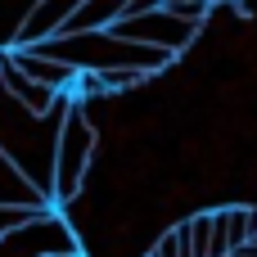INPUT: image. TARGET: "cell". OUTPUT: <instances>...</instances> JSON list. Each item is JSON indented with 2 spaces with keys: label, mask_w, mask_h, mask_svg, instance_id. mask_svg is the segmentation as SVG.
I'll use <instances>...</instances> for the list:
<instances>
[{
  "label": "cell",
  "mask_w": 257,
  "mask_h": 257,
  "mask_svg": "<svg viewBox=\"0 0 257 257\" xmlns=\"http://www.w3.org/2000/svg\"><path fill=\"white\" fill-rule=\"evenodd\" d=\"M117 18H122V5H113V0H86V5H72V14H68V23H63L59 36H90V32L113 27Z\"/></svg>",
  "instance_id": "5"
},
{
  "label": "cell",
  "mask_w": 257,
  "mask_h": 257,
  "mask_svg": "<svg viewBox=\"0 0 257 257\" xmlns=\"http://www.w3.org/2000/svg\"><path fill=\"white\" fill-rule=\"evenodd\" d=\"M235 257H257V235L248 239V244H239V248H235Z\"/></svg>",
  "instance_id": "7"
},
{
  "label": "cell",
  "mask_w": 257,
  "mask_h": 257,
  "mask_svg": "<svg viewBox=\"0 0 257 257\" xmlns=\"http://www.w3.org/2000/svg\"><path fill=\"white\" fill-rule=\"evenodd\" d=\"M72 5H77V0H50V5H32V9L23 14V23L9 32V36H14V41H9V50H32V45H45V41H54V36L63 32V23H68Z\"/></svg>",
  "instance_id": "3"
},
{
  "label": "cell",
  "mask_w": 257,
  "mask_h": 257,
  "mask_svg": "<svg viewBox=\"0 0 257 257\" xmlns=\"http://www.w3.org/2000/svg\"><path fill=\"white\" fill-rule=\"evenodd\" d=\"M9 54V63L27 77V81H36V86H45V90H54V95H72V86H77V72L72 68H63V63H54V59H41L36 50H5Z\"/></svg>",
  "instance_id": "4"
},
{
  "label": "cell",
  "mask_w": 257,
  "mask_h": 257,
  "mask_svg": "<svg viewBox=\"0 0 257 257\" xmlns=\"http://www.w3.org/2000/svg\"><path fill=\"white\" fill-rule=\"evenodd\" d=\"M99 154V126L86 117L81 99L68 104V117L59 126V140H54V208H68L72 199H81V185H86V172H90V158Z\"/></svg>",
  "instance_id": "1"
},
{
  "label": "cell",
  "mask_w": 257,
  "mask_h": 257,
  "mask_svg": "<svg viewBox=\"0 0 257 257\" xmlns=\"http://www.w3.org/2000/svg\"><path fill=\"white\" fill-rule=\"evenodd\" d=\"M72 257H86V253H72Z\"/></svg>",
  "instance_id": "8"
},
{
  "label": "cell",
  "mask_w": 257,
  "mask_h": 257,
  "mask_svg": "<svg viewBox=\"0 0 257 257\" xmlns=\"http://www.w3.org/2000/svg\"><path fill=\"white\" fill-rule=\"evenodd\" d=\"M113 41H126V45H149V50H163V54H176L194 41L199 27L181 23L176 14H167V5H149L140 14H122L113 27H104Z\"/></svg>",
  "instance_id": "2"
},
{
  "label": "cell",
  "mask_w": 257,
  "mask_h": 257,
  "mask_svg": "<svg viewBox=\"0 0 257 257\" xmlns=\"http://www.w3.org/2000/svg\"><path fill=\"white\" fill-rule=\"evenodd\" d=\"M181 235L190 244V257H212V212H199V217L181 221Z\"/></svg>",
  "instance_id": "6"
}]
</instances>
